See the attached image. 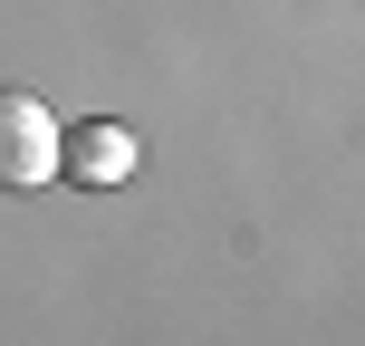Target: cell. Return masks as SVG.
<instances>
[{
	"label": "cell",
	"mask_w": 365,
	"mask_h": 346,
	"mask_svg": "<svg viewBox=\"0 0 365 346\" xmlns=\"http://www.w3.org/2000/svg\"><path fill=\"white\" fill-rule=\"evenodd\" d=\"M58 183V116L29 87H0V193H38Z\"/></svg>",
	"instance_id": "obj_1"
},
{
	"label": "cell",
	"mask_w": 365,
	"mask_h": 346,
	"mask_svg": "<svg viewBox=\"0 0 365 346\" xmlns=\"http://www.w3.org/2000/svg\"><path fill=\"white\" fill-rule=\"evenodd\" d=\"M135 173V126L115 116H87V126H58V183H87V193H115Z\"/></svg>",
	"instance_id": "obj_2"
}]
</instances>
